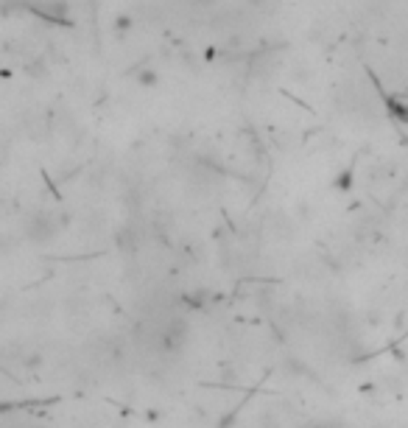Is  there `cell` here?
<instances>
[{"label": "cell", "mask_w": 408, "mask_h": 428, "mask_svg": "<svg viewBox=\"0 0 408 428\" xmlns=\"http://www.w3.org/2000/svg\"><path fill=\"white\" fill-rule=\"evenodd\" d=\"M196 3H202V6H210V3H213V0H196Z\"/></svg>", "instance_id": "6da1fadb"}]
</instances>
